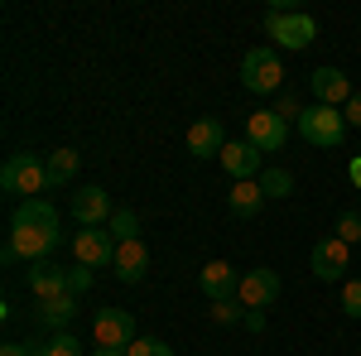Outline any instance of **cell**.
I'll return each instance as SVG.
<instances>
[{
    "instance_id": "obj_15",
    "label": "cell",
    "mask_w": 361,
    "mask_h": 356,
    "mask_svg": "<svg viewBox=\"0 0 361 356\" xmlns=\"http://www.w3.org/2000/svg\"><path fill=\"white\" fill-rule=\"evenodd\" d=\"M29 294L39 303L58 299V294H68V265H54V260H39V265H29Z\"/></svg>"
},
{
    "instance_id": "obj_16",
    "label": "cell",
    "mask_w": 361,
    "mask_h": 356,
    "mask_svg": "<svg viewBox=\"0 0 361 356\" xmlns=\"http://www.w3.org/2000/svg\"><path fill=\"white\" fill-rule=\"evenodd\" d=\"M222 168L236 178V183H246V178H255V173H265V168H260V149H255L250 140H226Z\"/></svg>"
},
{
    "instance_id": "obj_11",
    "label": "cell",
    "mask_w": 361,
    "mask_h": 356,
    "mask_svg": "<svg viewBox=\"0 0 361 356\" xmlns=\"http://www.w3.org/2000/svg\"><path fill=\"white\" fill-rule=\"evenodd\" d=\"M92 332H97V347H130L135 342V318L126 308H102Z\"/></svg>"
},
{
    "instance_id": "obj_22",
    "label": "cell",
    "mask_w": 361,
    "mask_h": 356,
    "mask_svg": "<svg viewBox=\"0 0 361 356\" xmlns=\"http://www.w3.org/2000/svg\"><path fill=\"white\" fill-rule=\"evenodd\" d=\"M106 231H111L116 246H126V241H140V217L130 207H116V217L106 221Z\"/></svg>"
},
{
    "instance_id": "obj_2",
    "label": "cell",
    "mask_w": 361,
    "mask_h": 356,
    "mask_svg": "<svg viewBox=\"0 0 361 356\" xmlns=\"http://www.w3.org/2000/svg\"><path fill=\"white\" fill-rule=\"evenodd\" d=\"M265 34L275 39L279 49H294V54H304L308 44L318 39V25H313V15H304V10L270 5V10H265Z\"/></svg>"
},
{
    "instance_id": "obj_23",
    "label": "cell",
    "mask_w": 361,
    "mask_h": 356,
    "mask_svg": "<svg viewBox=\"0 0 361 356\" xmlns=\"http://www.w3.org/2000/svg\"><path fill=\"white\" fill-rule=\"evenodd\" d=\"M260 192H265V197H289V192H294V173H289V168H265V173H260Z\"/></svg>"
},
{
    "instance_id": "obj_17",
    "label": "cell",
    "mask_w": 361,
    "mask_h": 356,
    "mask_svg": "<svg viewBox=\"0 0 361 356\" xmlns=\"http://www.w3.org/2000/svg\"><path fill=\"white\" fill-rule=\"evenodd\" d=\"M116 279L121 284H140L145 279V270H149V250H145V241H126V246H116Z\"/></svg>"
},
{
    "instance_id": "obj_34",
    "label": "cell",
    "mask_w": 361,
    "mask_h": 356,
    "mask_svg": "<svg viewBox=\"0 0 361 356\" xmlns=\"http://www.w3.org/2000/svg\"><path fill=\"white\" fill-rule=\"evenodd\" d=\"M92 356H126V347H92Z\"/></svg>"
},
{
    "instance_id": "obj_32",
    "label": "cell",
    "mask_w": 361,
    "mask_h": 356,
    "mask_svg": "<svg viewBox=\"0 0 361 356\" xmlns=\"http://www.w3.org/2000/svg\"><path fill=\"white\" fill-rule=\"evenodd\" d=\"M347 183L361 192V154H357V159H347Z\"/></svg>"
},
{
    "instance_id": "obj_14",
    "label": "cell",
    "mask_w": 361,
    "mask_h": 356,
    "mask_svg": "<svg viewBox=\"0 0 361 356\" xmlns=\"http://www.w3.org/2000/svg\"><path fill=\"white\" fill-rule=\"evenodd\" d=\"M236 299L246 303V308H270L279 299V274L275 270H246L241 274V289H236Z\"/></svg>"
},
{
    "instance_id": "obj_7",
    "label": "cell",
    "mask_w": 361,
    "mask_h": 356,
    "mask_svg": "<svg viewBox=\"0 0 361 356\" xmlns=\"http://www.w3.org/2000/svg\"><path fill=\"white\" fill-rule=\"evenodd\" d=\"M246 140L260 149V154H275V149H284V140H289V121L279 116V111H255V116H246Z\"/></svg>"
},
{
    "instance_id": "obj_33",
    "label": "cell",
    "mask_w": 361,
    "mask_h": 356,
    "mask_svg": "<svg viewBox=\"0 0 361 356\" xmlns=\"http://www.w3.org/2000/svg\"><path fill=\"white\" fill-rule=\"evenodd\" d=\"M0 356H34V352H29V342H5Z\"/></svg>"
},
{
    "instance_id": "obj_19",
    "label": "cell",
    "mask_w": 361,
    "mask_h": 356,
    "mask_svg": "<svg viewBox=\"0 0 361 356\" xmlns=\"http://www.w3.org/2000/svg\"><path fill=\"white\" fill-rule=\"evenodd\" d=\"M73 318H78V294H58V299L39 303V323H44V328H63L68 332Z\"/></svg>"
},
{
    "instance_id": "obj_21",
    "label": "cell",
    "mask_w": 361,
    "mask_h": 356,
    "mask_svg": "<svg viewBox=\"0 0 361 356\" xmlns=\"http://www.w3.org/2000/svg\"><path fill=\"white\" fill-rule=\"evenodd\" d=\"M29 352L34 356H82V342H78L73 332H58L49 342H29Z\"/></svg>"
},
{
    "instance_id": "obj_3",
    "label": "cell",
    "mask_w": 361,
    "mask_h": 356,
    "mask_svg": "<svg viewBox=\"0 0 361 356\" xmlns=\"http://www.w3.org/2000/svg\"><path fill=\"white\" fill-rule=\"evenodd\" d=\"M0 188L5 192H20V197H34V192L49 188V159H39V154H10L5 168H0Z\"/></svg>"
},
{
    "instance_id": "obj_26",
    "label": "cell",
    "mask_w": 361,
    "mask_h": 356,
    "mask_svg": "<svg viewBox=\"0 0 361 356\" xmlns=\"http://www.w3.org/2000/svg\"><path fill=\"white\" fill-rule=\"evenodd\" d=\"M337 241H347V246L361 241V212H342L337 217Z\"/></svg>"
},
{
    "instance_id": "obj_1",
    "label": "cell",
    "mask_w": 361,
    "mask_h": 356,
    "mask_svg": "<svg viewBox=\"0 0 361 356\" xmlns=\"http://www.w3.org/2000/svg\"><path fill=\"white\" fill-rule=\"evenodd\" d=\"M10 250L29 260V265H39V260H49L58 246V212L54 202H44V197H29L15 207V217H10Z\"/></svg>"
},
{
    "instance_id": "obj_13",
    "label": "cell",
    "mask_w": 361,
    "mask_h": 356,
    "mask_svg": "<svg viewBox=\"0 0 361 356\" xmlns=\"http://www.w3.org/2000/svg\"><path fill=\"white\" fill-rule=\"evenodd\" d=\"M197 284H202V294L212 303H226V299H236L241 274H236V265H226V260H207V265L197 270Z\"/></svg>"
},
{
    "instance_id": "obj_24",
    "label": "cell",
    "mask_w": 361,
    "mask_h": 356,
    "mask_svg": "<svg viewBox=\"0 0 361 356\" xmlns=\"http://www.w3.org/2000/svg\"><path fill=\"white\" fill-rule=\"evenodd\" d=\"M241 318H246V303H241V299L212 303V323H217V328H236V323H241Z\"/></svg>"
},
{
    "instance_id": "obj_5",
    "label": "cell",
    "mask_w": 361,
    "mask_h": 356,
    "mask_svg": "<svg viewBox=\"0 0 361 356\" xmlns=\"http://www.w3.org/2000/svg\"><path fill=\"white\" fill-rule=\"evenodd\" d=\"M347 116L337 106H304V116H299V135L308 140V145H318V149H337L342 140H347Z\"/></svg>"
},
{
    "instance_id": "obj_8",
    "label": "cell",
    "mask_w": 361,
    "mask_h": 356,
    "mask_svg": "<svg viewBox=\"0 0 361 356\" xmlns=\"http://www.w3.org/2000/svg\"><path fill=\"white\" fill-rule=\"evenodd\" d=\"M347 265H352V246L337 241V236L318 241L313 255H308V270H313V279H323V284H337V279L347 274Z\"/></svg>"
},
{
    "instance_id": "obj_25",
    "label": "cell",
    "mask_w": 361,
    "mask_h": 356,
    "mask_svg": "<svg viewBox=\"0 0 361 356\" xmlns=\"http://www.w3.org/2000/svg\"><path fill=\"white\" fill-rule=\"evenodd\" d=\"M126 356H173V347H169L164 337H135L126 347Z\"/></svg>"
},
{
    "instance_id": "obj_10",
    "label": "cell",
    "mask_w": 361,
    "mask_h": 356,
    "mask_svg": "<svg viewBox=\"0 0 361 356\" xmlns=\"http://www.w3.org/2000/svg\"><path fill=\"white\" fill-rule=\"evenodd\" d=\"M68 212H73V221H78V226H106V221L116 217L111 192H106V188H82V192H73Z\"/></svg>"
},
{
    "instance_id": "obj_20",
    "label": "cell",
    "mask_w": 361,
    "mask_h": 356,
    "mask_svg": "<svg viewBox=\"0 0 361 356\" xmlns=\"http://www.w3.org/2000/svg\"><path fill=\"white\" fill-rule=\"evenodd\" d=\"M78 164H82L78 149H54V154H49V188H63V183L78 173Z\"/></svg>"
},
{
    "instance_id": "obj_4",
    "label": "cell",
    "mask_w": 361,
    "mask_h": 356,
    "mask_svg": "<svg viewBox=\"0 0 361 356\" xmlns=\"http://www.w3.org/2000/svg\"><path fill=\"white\" fill-rule=\"evenodd\" d=\"M241 87L260 92V97H279L284 92V63H279L275 49H250L241 58Z\"/></svg>"
},
{
    "instance_id": "obj_27",
    "label": "cell",
    "mask_w": 361,
    "mask_h": 356,
    "mask_svg": "<svg viewBox=\"0 0 361 356\" xmlns=\"http://www.w3.org/2000/svg\"><path fill=\"white\" fill-rule=\"evenodd\" d=\"M342 313L347 318H361V279H347L342 284Z\"/></svg>"
},
{
    "instance_id": "obj_29",
    "label": "cell",
    "mask_w": 361,
    "mask_h": 356,
    "mask_svg": "<svg viewBox=\"0 0 361 356\" xmlns=\"http://www.w3.org/2000/svg\"><path fill=\"white\" fill-rule=\"evenodd\" d=\"M279 116H284V121H299V116H304V106H299V102H294V97H289V92H279Z\"/></svg>"
},
{
    "instance_id": "obj_18",
    "label": "cell",
    "mask_w": 361,
    "mask_h": 356,
    "mask_svg": "<svg viewBox=\"0 0 361 356\" xmlns=\"http://www.w3.org/2000/svg\"><path fill=\"white\" fill-rule=\"evenodd\" d=\"M260 202H265V192H260V178L231 183V192H226V207H231L236 217H255V212H260Z\"/></svg>"
},
{
    "instance_id": "obj_30",
    "label": "cell",
    "mask_w": 361,
    "mask_h": 356,
    "mask_svg": "<svg viewBox=\"0 0 361 356\" xmlns=\"http://www.w3.org/2000/svg\"><path fill=\"white\" fill-rule=\"evenodd\" d=\"M342 116H347V125H357V130H361V92L347 102V106H342Z\"/></svg>"
},
{
    "instance_id": "obj_6",
    "label": "cell",
    "mask_w": 361,
    "mask_h": 356,
    "mask_svg": "<svg viewBox=\"0 0 361 356\" xmlns=\"http://www.w3.org/2000/svg\"><path fill=\"white\" fill-rule=\"evenodd\" d=\"M73 260L87 265V270H111L116 265V241L106 226H82L73 236Z\"/></svg>"
},
{
    "instance_id": "obj_9",
    "label": "cell",
    "mask_w": 361,
    "mask_h": 356,
    "mask_svg": "<svg viewBox=\"0 0 361 356\" xmlns=\"http://www.w3.org/2000/svg\"><path fill=\"white\" fill-rule=\"evenodd\" d=\"M308 87H313V97H318V106H337V111L357 97V87H352V78H347L342 68H313Z\"/></svg>"
},
{
    "instance_id": "obj_12",
    "label": "cell",
    "mask_w": 361,
    "mask_h": 356,
    "mask_svg": "<svg viewBox=\"0 0 361 356\" xmlns=\"http://www.w3.org/2000/svg\"><path fill=\"white\" fill-rule=\"evenodd\" d=\"M222 149H226V130L217 116H202L188 125V154L193 159H222Z\"/></svg>"
},
{
    "instance_id": "obj_28",
    "label": "cell",
    "mask_w": 361,
    "mask_h": 356,
    "mask_svg": "<svg viewBox=\"0 0 361 356\" xmlns=\"http://www.w3.org/2000/svg\"><path fill=\"white\" fill-rule=\"evenodd\" d=\"M87 289H92V270L87 265H73L68 270V294H87Z\"/></svg>"
},
{
    "instance_id": "obj_31",
    "label": "cell",
    "mask_w": 361,
    "mask_h": 356,
    "mask_svg": "<svg viewBox=\"0 0 361 356\" xmlns=\"http://www.w3.org/2000/svg\"><path fill=\"white\" fill-rule=\"evenodd\" d=\"M250 332H265V308H246V318H241Z\"/></svg>"
}]
</instances>
